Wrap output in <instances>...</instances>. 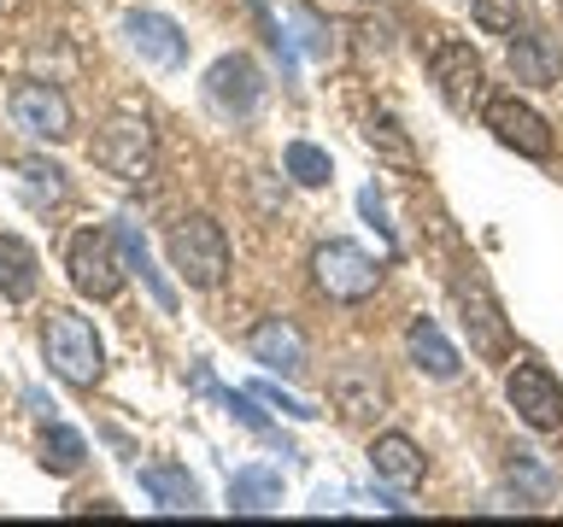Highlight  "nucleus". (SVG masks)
Here are the masks:
<instances>
[{"label":"nucleus","mask_w":563,"mask_h":527,"mask_svg":"<svg viewBox=\"0 0 563 527\" xmlns=\"http://www.w3.org/2000/svg\"><path fill=\"white\" fill-rule=\"evenodd\" d=\"M42 351H47V369L70 386H95L100 369H106V351H100V334L88 316L77 311H53L47 316V334H42Z\"/></svg>","instance_id":"nucleus-1"},{"label":"nucleus","mask_w":563,"mask_h":527,"mask_svg":"<svg viewBox=\"0 0 563 527\" xmlns=\"http://www.w3.org/2000/svg\"><path fill=\"white\" fill-rule=\"evenodd\" d=\"M311 281L323 299H334V305H364V299L382 288V264L369 258L358 240H323L311 253Z\"/></svg>","instance_id":"nucleus-2"},{"label":"nucleus","mask_w":563,"mask_h":527,"mask_svg":"<svg viewBox=\"0 0 563 527\" xmlns=\"http://www.w3.org/2000/svg\"><path fill=\"white\" fill-rule=\"evenodd\" d=\"M170 270L188 288H223L229 276V235L218 217H183L170 228Z\"/></svg>","instance_id":"nucleus-3"},{"label":"nucleus","mask_w":563,"mask_h":527,"mask_svg":"<svg viewBox=\"0 0 563 527\" xmlns=\"http://www.w3.org/2000/svg\"><path fill=\"white\" fill-rule=\"evenodd\" d=\"M88 158H95L100 170L123 176V182H147V176H153V158H158V147H153V123H147V117L118 112V117L95 135Z\"/></svg>","instance_id":"nucleus-4"},{"label":"nucleus","mask_w":563,"mask_h":527,"mask_svg":"<svg viewBox=\"0 0 563 527\" xmlns=\"http://www.w3.org/2000/svg\"><path fill=\"white\" fill-rule=\"evenodd\" d=\"M65 270H70V288L82 299H118L123 293V253H112V240L100 228H77L65 246Z\"/></svg>","instance_id":"nucleus-5"},{"label":"nucleus","mask_w":563,"mask_h":527,"mask_svg":"<svg viewBox=\"0 0 563 527\" xmlns=\"http://www.w3.org/2000/svg\"><path fill=\"white\" fill-rule=\"evenodd\" d=\"M482 117H487V130L499 135L505 147H517L522 158H552V153H558L552 123H545L534 105H522L517 94H487V100H482Z\"/></svg>","instance_id":"nucleus-6"},{"label":"nucleus","mask_w":563,"mask_h":527,"mask_svg":"<svg viewBox=\"0 0 563 527\" xmlns=\"http://www.w3.org/2000/svg\"><path fill=\"white\" fill-rule=\"evenodd\" d=\"M505 399H510V411H517L534 434H558L563 428V386L552 381V369L545 363H517L510 369V381H505Z\"/></svg>","instance_id":"nucleus-7"},{"label":"nucleus","mask_w":563,"mask_h":527,"mask_svg":"<svg viewBox=\"0 0 563 527\" xmlns=\"http://www.w3.org/2000/svg\"><path fill=\"white\" fill-rule=\"evenodd\" d=\"M12 123L35 141H70L77 135V112L53 82H18L12 88Z\"/></svg>","instance_id":"nucleus-8"},{"label":"nucleus","mask_w":563,"mask_h":527,"mask_svg":"<svg viewBox=\"0 0 563 527\" xmlns=\"http://www.w3.org/2000/svg\"><path fill=\"white\" fill-rule=\"evenodd\" d=\"M457 311H464V328H470V346L482 351L487 363H505L510 358V323L499 311V299H493L475 276H457Z\"/></svg>","instance_id":"nucleus-9"},{"label":"nucleus","mask_w":563,"mask_h":527,"mask_svg":"<svg viewBox=\"0 0 563 527\" xmlns=\"http://www.w3.org/2000/svg\"><path fill=\"white\" fill-rule=\"evenodd\" d=\"M206 100H211V112H223V117H253L258 100H264L258 65L246 59V53H223V59L206 70Z\"/></svg>","instance_id":"nucleus-10"},{"label":"nucleus","mask_w":563,"mask_h":527,"mask_svg":"<svg viewBox=\"0 0 563 527\" xmlns=\"http://www.w3.org/2000/svg\"><path fill=\"white\" fill-rule=\"evenodd\" d=\"M429 77H434L440 94H446V105H457V112L482 105V59H475V47L457 42V35L434 42V53H429Z\"/></svg>","instance_id":"nucleus-11"},{"label":"nucleus","mask_w":563,"mask_h":527,"mask_svg":"<svg viewBox=\"0 0 563 527\" xmlns=\"http://www.w3.org/2000/svg\"><path fill=\"white\" fill-rule=\"evenodd\" d=\"M510 77L528 88H558L563 82V35L522 24L517 42H510Z\"/></svg>","instance_id":"nucleus-12"},{"label":"nucleus","mask_w":563,"mask_h":527,"mask_svg":"<svg viewBox=\"0 0 563 527\" xmlns=\"http://www.w3.org/2000/svg\"><path fill=\"white\" fill-rule=\"evenodd\" d=\"M123 35H130V47L141 53V65H153V70H176L188 59V35L165 12H130L123 18Z\"/></svg>","instance_id":"nucleus-13"},{"label":"nucleus","mask_w":563,"mask_h":527,"mask_svg":"<svg viewBox=\"0 0 563 527\" xmlns=\"http://www.w3.org/2000/svg\"><path fill=\"white\" fill-rule=\"evenodd\" d=\"M246 351L264 363V369H276V375H306V334H299L288 316H264V323L246 334Z\"/></svg>","instance_id":"nucleus-14"},{"label":"nucleus","mask_w":563,"mask_h":527,"mask_svg":"<svg viewBox=\"0 0 563 527\" xmlns=\"http://www.w3.org/2000/svg\"><path fill=\"white\" fill-rule=\"evenodd\" d=\"M369 469H376V481H387L394 492H411L422 481V446L411 434H382L376 446H369Z\"/></svg>","instance_id":"nucleus-15"},{"label":"nucleus","mask_w":563,"mask_h":527,"mask_svg":"<svg viewBox=\"0 0 563 527\" xmlns=\"http://www.w3.org/2000/svg\"><path fill=\"white\" fill-rule=\"evenodd\" d=\"M405 351H411V363L422 369L429 381H452L457 369H464V358H457V346L440 334L429 316H411V328H405Z\"/></svg>","instance_id":"nucleus-16"},{"label":"nucleus","mask_w":563,"mask_h":527,"mask_svg":"<svg viewBox=\"0 0 563 527\" xmlns=\"http://www.w3.org/2000/svg\"><path fill=\"white\" fill-rule=\"evenodd\" d=\"M329 393H334V404H341V416H382V404H387V386H382V375L369 363H346L341 375L329 381Z\"/></svg>","instance_id":"nucleus-17"},{"label":"nucleus","mask_w":563,"mask_h":527,"mask_svg":"<svg viewBox=\"0 0 563 527\" xmlns=\"http://www.w3.org/2000/svg\"><path fill=\"white\" fill-rule=\"evenodd\" d=\"M35 288H42V258H35V246L18 240V235H0V299L24 305V299H35Z\"/></svg>","instance_id":"nucleus-18"},{"label":"nucleus","mask_w":563,"mask_h":527,"mask_svg":"<svg viewBox=\"0 0 563 527\" xmlns=\"http://www.w3.org/2000/svg\"><path fill=\"white\" fill-rule=\"evenodd\" d=\"M282 504V474L264 469V463H246L229 474V509L235 516H271V509Z\"/></svg>","instance_id":"nucleus-19"},{"label":"nucleus","mask_w":563,"mask_h":527,"mask_svg":"<svg viewBox=\"0 0 563 527\" xmlns=\"http://www.w3.org/2000/svg\"><path fill=\"white\" fill-rule=\"evenodd\" d=\"M141 492H147L158 509H200V486H194V474L176 469V463H147L141 469Z\"/></svg>","instance_id":"nucleus-20"},{"label":"nucleus","mask_w":563,"mask_h":527,"mask_svg":"<svg viewBox=\"0 0 563 527\" xmlns=\"http://www.w3.org/2000/svg\"><path fill=\"white\" fill-rule=\"evenodd\" d=\"M118 253H123V270H130V276H141V288H147L153 293V305L158 311H176V293L165 288V276H158L153 270V258H147V240H141V228L135 223H118Z\"/></svg>","instance_id":"nucleus-21"},{"label":"nucleus","mask_w":563,"mask_h":527,"mask_svg":"<svg viewBox=\"0 0 563 527\" xmlns=\"http://www.w3.org/2000/svg\"><path fill=\"white\" fill-rule=\"evenodd\" d=\"M88 463V439L77 428H65V422H47L42 428V469L47 474H77Z\"/></svg>","instance_id":"nucleus-22"},{"label":"nucleus","mask_w":563,"mask_h":527,"mask_svg":"<svg viewBox=\"0 0 563 527\" xmlns=\"http://www.w3.org/2000/svg\"><path fill=\"white\" fill-rule=\"evenodd\" d=\"M282 165H288V176H294L299 188H329V176H334L329 153L317 147V141H288V153H282Z\"/></svg>","instance_id":"nucleus-23"},{"label":"nucleus","mask_w":563,"mask_h":527,"mask_svg":"<svg viewBox=\"0 0 563 527\" xmlns=\"http://www.w3.org/2000/svg\"><path fill=\"white\" fill-rule=\"evenodd\" d=\"M364 141H369V147H376V153L387 158V165H399V170H411V165H417L411 141H405V130H399V123L387 117V112H376V117L364 123Z\"/></svg>","instance_id":"nucleus-24"},{"label":"nucleus","mask_w":563,"mask_h":527,"mask_svg":"<svg viewBox=\"0 0 563 527\" xmlns=\"http://www.w3.org/2000/svg\"><path fill=\"white\" fill-rule=\"evenodd\" d=\"M528 7H534V0H475V24L493 30V35H517Z\"/></svg>","instance_id":"nucleus-25"},{"label":"nucleus","mask_w":563,"mask_h":527,"mask_svg":"<svg viewBox=\"0 0 563 527\" xmlns=\"http://www.w3.org/2000/svg\"><path fill=\"white\" fill-rule=\"evenodd\" d=\"M18 170H24V182H30V200H35V205H42V200H53V205H59V200H65V170H59V165H42V158H24Z\"/></svg>","instance_id":"nucleus-26"},{"label":"nucleus","mask_w":563,"mask_h":527,"mask_svg":"<svg viewBox=\"0 0 563 527\" xmlns=\"http://www.w3.org/2000/svg\"><path fill=\"white\" fill-rule=\"evenodd\" d=\"M294 30H299V42H306V53H317V59H329L334 35H329L323 18H317V12H294Z\"/></svg>","instance_id":"nucleus-27"},{"label":"nucleus","mask_w":563,"mask_h":527,"mask_svg":"<svg viewBox=\"0 0 563 527\" xmlns=\"http://www.w3.org/2000/svg\"><path fill=\"white\" fill-rule=\"evenodd\" d=\"M253 393H258V404H271V411H282V416H294V422H311L317 411H311V404H299L294 393H282V386L276 381H258L253 386Z\"/></svg>","instance_id":"nucleus-28"},{"label":"nucleus","mask_w":563,"mask_h":527,"mask_svg":"<svg viewBox=\"0 0 563 527\" xmlns=\"http://www.w3.org/2000/svg\"><path fill=\"white\" fill-rule=\"evenodd\" d=\"M358 211H364V217H369V223H376V228H382V235H387V240H394V223H387V200H382V193H376V188H364V193H358Z\"/></svg>","instance_id":"nucleus-29"},{"label":"nucleus","mask_w":563,"mask_h":527,"mask_svg":"<svg viewBox=\"0 0 563 527\" xmlns=\"http://www.w3.org/2000/svg\"><path fill=\"white\" fill-rule=\"evenodd\" d=\"M0 7H7V0H0Z\"/></svg>","instance_id":"nucleus-30"}]
</instances>
